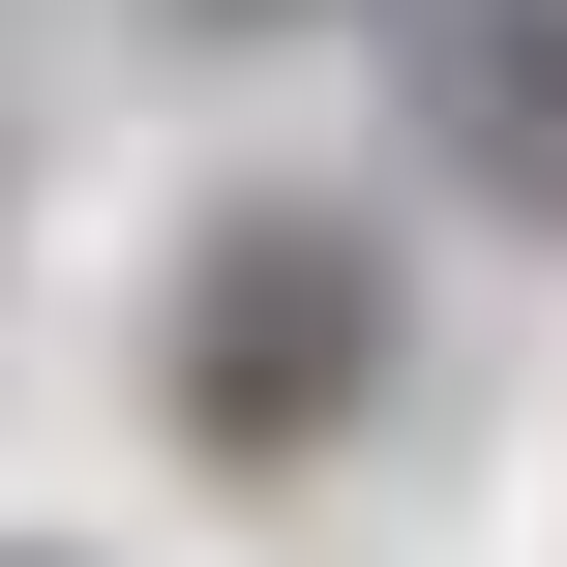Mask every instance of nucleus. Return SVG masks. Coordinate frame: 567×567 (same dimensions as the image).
I'll return each instance as SVG.
<instances>
[{"instance_id":"1","label":"nucleus","mask_w":567,"mask_h":567,"mask_svg":"<svg viewBox=\"0 0 567 567\" xmlns=\"http://www.w3.org/2000/svg\"><path fill=\"white\" fill-rule=\"evenodd\" d=\"M359 389H389V239L359 209H209L179 239V449L209 478H299Z\"/></svg>"},{"instance_id":"2","label":"nucleus","mask_w":567,"mask_h":567,"mask_svg":"<svg viewBox=\"0 0 567 567\" xmlns=\"http://www.w3.org/2000/svg\"><path fill=\"white\" fill-rule=\"evenodd\" d=\"M419 120H449V179L508 239H567V0H449V90Z\"/></svg>"},{"instance_id":"3","label":"nucleus","mask_w":567,"mask_h":567,"mask_svg":"<svg viewBox=\"0 0 567 567\" xmlns=\"http://www.w3.org/2000/svg\"><path fill=\"white\" fill-rule=\"evenodd\" d=\"M179 30H299V0H179Z\"/></svg>"}]
</instances>
